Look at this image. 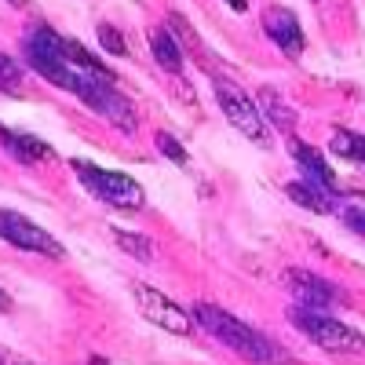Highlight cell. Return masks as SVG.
Returning a JSON list of instances; mask_svg holds the SVG:
<instances>
[{
    "label": "cell",
    "instance_id": "6da1fadb",
    "mask_svg": "<svg viewBox=\"0 0 365 365\" xmlns=\"http://www.w3.org/2000/svg\"><path fill=\"white\" fill-rule=\"evenodd\" d=\"M190 314H194V322L208 332V336H216L223 347H230L234 354H241L252 365H292V358L274 340H267L259 329H252L249 322L234 318L230 311L216 307V303H194Z\"/></svg>",
    "mask_w": 365,
    "mask_h": 365
},
{
    "label": "cell",
    "instance_id": "ffe728a7",
    "mask_svg": "<svg viewBox=\"0 0 365 365\" xmlns=\"http://www.w3.org/2000/svg\"><path fill=\"white\" fill-rule=\"evenodd\" d=\"M99 44H103V51H110V55H125L128 51V44H125V37H120V29H113L110 22H99Z\"/></svg>",
    "mask_w": 365,
    "mask_h": 365
},
{
    "label": "cell",
    "instance_id": "d6986e66",
    "mask_svg": "<svg viewBox=\"0 0 365 365\" xmlns=\"http://www.w3.org/2000/svg\"><path fill=\"white\" fill-rule=\"evenodd\" d=\"M154 146L161 150V154L172 161V165H179V168H187L190 165V154H187V146H182L175 135H168V132H158L154 135Z\"/></svg>",
    "mask_w": 365,
    "mask_h": 365
},
{
    "label": "cell",
    "instance_id": "7402d4cb",
    "mask_svg": "<svg viewBox=\"0 0 365 365\" xmlns=\"http://www.w3.org/2000/svg\"><path fill=\"white\" fill-rule=\"evenodd\" d=\"M4 365H34V361H22V358H11V354H8V358H4Z\"/></svg>",
    "mask_w": 365,
    "mask_h": 365
},
{
    "label": "cell",
    "instance_id": "ac0fdd59",
    "mask_svg": "<svg viewBox=\"0 0 365 365\" xmlns=\"http://www.w3.org/2000/svg\"><path fill=\"white\" fill-rule=\"evenodd\" d=\"M113 241L120 249H125L128 256H135L139 263H150L154 259V241L143 237V234H132V230H113Z\"/></svg>",
    "mask_w": 365,
    "mask_h": 365
},
{
    "label": "cell",
    "instance_id": "9c48e42d",
    "mask_svg": "<svg viewBox=\"0 0 365 365\" xmlns=\"http://www.w3.org/2000/svg\"><path fill=\"white\" fill-rule=\"evenodd\" d=\"M285 285L296 296L299 307H311V311H325L340 299V289L332 282H325V278H318V274H311V270H289Z\"/></svg>",
    "mask_w": 365,
    "mask_h": 365
},
{
    "label": "cell",
    "instance_id": "9a60e30c",
    "mask_svg": "<svg viewBox=\"0 0 365 365\" xmlns=\"http://www.w3.org/2000/svg\"><path fill=\"white\" fill-rule=\"evenodd\" d=\"M332 154L340 161H351L358 168H365V135L361 132H351V128H336L332 132Z\"/></svg>",
    "mask_w": 365,
    "mask_h": 365
},
{
    "label": "cell",
    "instance_id": "e0dca14e",
    "mask_svg": "<svg viewBox=\"0 0 365 365\" xmlns=\"http://www.w3.org/2000/svg\"><path fill=\"white\" fill-rule=\"evenodd\" d=\"M259 99H263V103H256V106H259V113H267V117H270V125H278V132H289L296 117H292V110L282 103V96H274V91L267 88Z\"/></svg>",
    "mask_w": 365,
    "mask_h": 365
},
{
    "label": "cell",
    "instance_id": "7a4b0ae2",
    "mask_svg": "<svg viewBox=\"0 0 365 365\" xmlns=\"http://www.w3.org/2000/svg\"><path fill=\"white\" fill-rule=\"evenodd\" d=\"M22 51H26V63L34 66L44 81H51L55 88L63 91H73L81 96L84 88V73L73 70V63L66 58V37H58L51 26H34L22 41Z\"/></svg>",
    "mask_w": 365,
    "mask_h": 365
},
{
    "label": "cell",
    "instance_id": "52a82bcc",
    "mask_svg": "<svg viewBox=\"0 0 365 365\" xmlns=\"http://www.w3.org/2000/svg\"><path fill=\"white\" fill-rule=\"evenodd\" d=\"M132 296H135V303H139V314H143L146 322H154L158 329L172 332V336H190V332H194V325H197L194 314L182 311L179 303H172L165 292L150 289V285H132Z\"/></svg>",
    "mask_w": 365,
    "mask_h": 365
},
{
    "label": "cell",
    "instance_id": "7c38bea8",
    "mask_svg": "<svg viewBox=\"0 0 365 365\" xmlns=\"http://www.w3.org/2000/svg\"><path fill=\"white\" fill-rule=\"evenodd\" d=\"M0 143H4V150L19 165H37V161H48L55 154L44 139L26 135V132H11V128H0Z\"/></svg>",
    "mask_w": 365,
    "mask_h": 365
},
{
    "label": "cell",
    "instance_id": "3957f363",
    "mask_svg": "<svg viewBox=\"0 0 365 365\" xmlns=\"http://www.w3.org/2000/svg\"><path fill=\"white\" fill-rule=\"evenodd\" d=\"M289 322L307 336L311 344H318L322 351H332V354H354V351H365V336L358 329H351L347 322H340L336 314L329 311H311V307H289Z\"/></svg>",
    "mask_w": 365,
    "mask_h": 365
},
{
    "label": "cell",
    "instance_id": "8992f818",
    "mask_svg": "<svg viewBox=\"0 0 365 365\" xmlns=\"http://www.w3.org/2000/svg\"><path fill=\"white\" fill-rule=\"evenodd\" d=\"M77 99H81L91 113H99V117L110 120V125H117L120 132L135 135V110H132V99H128L117 84L96 81V77H84V88H81Z\"/></svg>",
    "mask_w": 365,
    "mask_h": 365
},
{
    "label": "cell",
    "instance_id": "4fadbf2b",
    "mask_svg": "<svg viewBox=\"0 0 365 365\" xmlns=\"http://www.w3.org/2000/svg\"><path fill=\"white\" fill-rule=\"evenodd\" d=\"M285 194L299 205V208H307V212H318V216H329V212H336V197L340 194H329L322 187H314V182H303V179H292Z\"/></svg>",
    "mask_w": 365,
    "mask_h": 365
},
{
    "label": "cell",
    "instance_id": "ba28073f",
    "mask_svg": "<svg viewBox=\"0 0 365 365\" xmlns=\"http://www.w3.org/2000/svg\"><path fill=\"white\" fill-rule=\"evenodd\" d=\"M0 230H4V241L22 252H37V256H51V259H63V245L44 230L37 227L34 220L19 216V212L4 208V216H0Z\"/></svg>",
    "mask_w": 365,
    "mask_h": 365
},
{
    "label": "cell",
    "instance_id": "5bb4252c",
    "mask_svg": "<svg viewBox=\"0 0 365 365\" xmlns=\"http://www.w3.org/2000/svg\"><path fill=\"white\" fill-rule=\"evenodd\" d=\"M150 51H154V58H158L161 70L182 73V48L175 44V37L168 34V29H161V26L150 29Z\"/></svg>",
    "mask_w": 365,
    "mask_h": 365
},
{
    "label": "cell",
    "instance_id": "603a6c76",
    "mask_svg": "<svg viewBox=\"0 0 365 365\" xmlns=\"http://www.w3.org/2000/svg\"><path fill=\"white\" fill-rule=\"evenodd\" d=\"M88 365H110V361H106V358H91Z\"/></svg>",
    "mask_w": 365,
    "mask_h": 365
},
{
    "label": "cell",
    "instance_id": "44dd1931",
    "mask_svg": "<svg viewBox=\"0 0 365 365\" xmlns=\"http://www.w3.org/2000/svg\"><path fill=\"white\" fill-rule=\"evenodd\" d=\"M0 70H4V77H0L4 81V91H15L22 84V70H19V63L11 55H0Z\"/></svg>",
    "mask_w": 365,
    "mask_h": 365
},
{
    "label": "cell",
    "instance_id": "2e32d148",
    "mask_svg": "<svg viewBox=\"0 0 365 365\" xmlns=\"http://www.w3.org/2000/svg\"><path fill=\"white\" fill-rule=\"evenodd\" d=\"M336 212H340V220L365 237V194H340L336 197Z\"/></svg>",
    "mask_w": 365,
    "mask_h": 365
},
{
    "label": "cell",
    "instance_id": "8fae6325",
    "mask_svg": "<svg viewBox=\"0 0 365 365\" xmlns=\"http://www.w3.org/2000/svg\"><path fill=\"white\" fill-rule=\"evenodd\" d=\"M263 29H267V37L278 44L289 58H299V51H303V29H299V19L289 8H267L263 11Z\"/></svg>",
    "mask_w": 365,
    "mask_h": 365
},
{
    "label": "cell",
    "instance_id": "5b68a950",
    "mask_svg": "<svg viewBox=\"0 0 365 365\" xmlns=\"http://www.w3.org/2000/svg\"><path fill=\"white\" fill-rule=\"evenodd\" d=\"M212 88H216V99H220V110L227 113V120L241 132V135H249L252 143H267L270 135H267V120H263V113H259V106L249 99V91L245 88H237L234 81H227V77H212Z\"/></svg>",
    "mask_w": 365,
    "mask_h": 365
},
{
    "label": "cell",
    "instance_id": "30bf717a",
    "mask_svg": "<svg viewBox=\"0 0 365 365\" xmlns=\"http://www.w3.org/2000/svg\"><path fill=\"white\" fill-rule=\"evenodd\" d=\"M289 150H292V161H296V168H299V179H303V182H314V187H322V190H329V194H344V190H340V182H336V172L329 168V161L318 154L314 146L292 139V143H289Z\"/></svg>",
    "mask_w": 365,
    "mask_h": 365
},
{
    "label": "cell",
    "instance_id": "277c9868",
    "mask_svg": "<svg viewBox=\"0 0 365 365\" xmlns=\"http://www.w3.org/2000/svg\"><path fill=\"white\" fill-rule=\"evenodd\" d=\"M73 172L81 179V187L99 197L113 208H143V187L132 179V175H120V172H110V168H99V165H88V161H73Z\"/></svg>",
    "mask_w": 365,
    "mask_h": 365
}]
</instances>
